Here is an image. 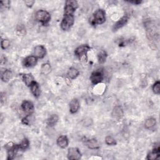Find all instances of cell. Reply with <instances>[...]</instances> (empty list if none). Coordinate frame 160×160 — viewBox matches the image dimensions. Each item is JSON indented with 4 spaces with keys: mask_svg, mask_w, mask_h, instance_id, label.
<instances>
[{
    "mask_svg": "<svg viewBox=\"0 0 160 160\" xmlns=\"http://www.w3.org/2000/svg\"><path fill=\"white\" fill-rule=\"evenodd\" d=\"M106 21V13L105 11L100 9L98 10L93 15V19L91 21V24L95 26L96 25H101Z\"/></svg>",
    "mask_w": 160,
    "mask_h": 160,
    "instance_id": "obj_1",
    "label": "cell"
},
{
    "mask_svg": "<svg viewBox=\"0 0 160 160\" xmlns=\"http://www.w3.org/2000/svg\"><path fill=\"white\" fill-rule=\"evenodd\" d=\"M5 148L7 150L8 152V158L7 159L11 160L13 159L16 155L17 154L18 151L20 150L19 145L14 144L12 142H10L7 143L5 146Z\"/></svg>",
    "mask_w": 160,
    "mask_h": 160,
    "instance_id": "obj_2",
    "label": "cell"
},
{
    "mask_svg": "<svg viewBox=\"0 0 160 160\" xmlns=\"http://www.w3.org/2000/svg\"><path fill=\"white\" fill-rule=\"evenodd\" d=\"M75 22L74 16L71 15H64V17L61 23V28L64 31H68L73 27Z\"/></svg>",
    "mask_w": 160,
    "mask_h": 160,
    "instance_id": "obj_3",
    "label": "cell"
},
{
    "mask_svg": "<svg viewBox=\"0 0 160 160\" xmlns=\"http://www.w3.org/2000/svg\"><path fill=\"white\" fill-rule=\"evenodd\" d=\"M36 19L38 21L41 23L43 25L45 26L50 22L51 16L47 11L39 10L36 13Z\"/></svg>",
    "mask_w": 160,
    "mask_h": 160,
    "instance_id": "obj_4",
    "label": "cell"
},
{
    "mask_svg": "<svg viewBox=\"0 0 160 160\" xmlns=\"http://www.w3.org/2000/svg\"><path fill=\"white\" fill-rule=\"evenodd\" d=\"M78 7V4L75 0H68L66 2L64 6V15H73V13Z\"/></svg>",
    "mask_w": 160,
    "mask_h": 160,
    "instance_id": "obj_5",
    "label": "cell"
},
{
    "mask_svg": "<svg viewBox=\"0 0 160 160\" xmlns=\"http://www.w3.org/2000/svg\"><path fill=\"white\" fill-rule=\"evenodd\" d=\"M68 158L70 160H78L81 158V153L77 148H70L68 151Z\"/></svg>",
    "mask_w": 160,
    "mask_h": 160,
    "instance_id": "obj_6",
    "label": "cell"
},
{
    "mask_svg": "<svg viewBox=\"0 0 160 160\" xmlns=\"http://www.w3.org/2000/svg\"><path fill=\"white\" fill-rule=\"evenodd\" d=\"M91 50V48L89 47L88 45H82L77 48L75 50V55L79 58L80 59H81L84 56H86L87 53Z\"/></svg>",
    "mask_w": 160,
    "mask_h": 160,
    "instance_id": "obj_7",
    "label": "cell"
},
{
    "mask_svg": "<svg viewBox=\"0 0 160 160\" xmlns=\"http://www.w3.org/2000/svg\"><path fill=\"white\" fill-rule=\"evenodd\" d=\"M103 80V73L102 71L96 70L92 73L90 76V80L93 84H97L101 83Z\"/></svg>",
    "mask_w": 160,
    "mask_h": 160,
    "instance_id": "obj_8",
    "label": "cell"
},
{
    "mask_svg": "<svg viewBox=\"0 0 160 160\" xmlns=\"http://www.w3.org/2000/svg\"><path fill=\"white\" fill-rule=\"evenodd\" d=\"M46 54H47V50H46L45 47L43 45H38L34 49V55L37 58H43Z\"/></svg>",
    "mask_w": 160,
    "mask_h": 160,
    "instance_id": "obj_9",
    "label": "cell"
},
{
    "mask_svg": "<svg viewBox=\"0 0 160 160\" xmlns=\"http://www.w3.org/2000/svg\"><path fill=\"white\" fill-rule=\"evenodd\" d=\"M128 19H129V16L128 14H126L124 16H123L118 21H117L116 23L114 25L113 28V31H117L118 30L124 27L128 23Z\"/></svg>",
    "mask_w": 160,
    "mask_h": 160,
    "instance_id": "obj_10",
    "label": "cell"
},
{
    "mask_svg": "<svg viewBox=\"0 0 160 160\" xmlns=\"http://www.w3.org/2000/svg\"><path fill=\"white\" fill-rule=\"evenodd\" d=\"M21 108L28 115H31L34 112V105L30 101H24L21 105Z\"/></svg>",
    "mask_w": 160,
    "mask_h": 160,
    "instance_id": "obj_11",
    "label": "cell"
},
{
    "mask_svg": "<svg viewBox=\"0 0 160 160\" xmlns=\"http://www.w3.org/2000/svg\"><path fill=\"white\" fill-rule=\"evenodd\" d=\"M111 115L113 118L119 120L123 117L124 112L121 107H120V106H117L114 108Z\"/></svg>",
    "mask_w": 160,
    "mask_h": 160,
    "instance_id": "obj_12",
    "label": "cell"
},
{
    "mask_svg": "<svg viewBox=\"0 0 160 160\" xmlns=\"http://www.w3.org/2000/svg\"><path fill=\"white\" fill-rule=\"evenodd\" d=\"M37 58L35 57V56H30L27 57L24 61H23V65L25 67L30 68V67H33L35 66L37 63Z\"/></svg>",
    "mask_w": 160,
    "mask_h": 160,
    "instance_id": "obj_13",
    "label": "cell"
},
{
    "mask_svg": "<svg viewBox=\"0 0 160 160\" xmlns=\"http://www.w3.org/2000/svg\"><path fill=\"white\" fill-rule=\"evenodd\" d=\"M30 89L31 91V93H33V95H34L35 97L38 98L39 96L40 93H41V91H40L39 86L38 83H36V81H34L32 83V84L30 85Z\"/></svg>",
    "mask_w": 160,
    "mask_h": 160,
    "instance_id": "obj_14",
    "label": "cell"
},
{
    "mask_svg": "<svg viewBox=\"0 0 160 160\" xmlns=\"http://www.w3.org/2000/svg\"><path fill=\"white\" fill-rule=\"evenodd\" d=\"M69 144V141L66 136H60L57 140V145L61 148H66Z\"/></svg>",
    "mask_w": 160,
    "mask_h": 160,
    "instance_id": "obj_15",
    "label": "cell"
},
{
    "mask_svg": "<svg viewBox=\"0 0 160 160\" xmlns=\"http://www.w3.org/2000/svg\"><path fill=\"white\" fill-rule=\"evenodd\" d=\"M86 140H84V143L86 145V146L91 150H95L99 148V145L95 139H85Z\"/></svg>",
    "mask_w": 160,
    "mask_h": 160,
    "instance_id": "obj_16",
    "label": "cell"
},
{
    "mask_svg": "<svg viewBox=\"0 0 160 160\" xmlns=\"http://www.w3.org/2000/svg\"><path fill=\"white\" fill-rule=\"evenodd\" d=\"M80 103L77 99H73L70 103V111L71 113H76L80 108Z\"/></svg>",
    "mask_w": 160,
    "mask_h": 160,
    "instance_id": "obj_17",
    "label": "cell"
},
{
    "mask_svg": "<svg viewBox=\"0 0 160 160\" xmlns=\"http://www.w3.org/2000/svg\"><path fill=\"white\" fill-rule=\"evenodd\" d=\"M159 150L160 149H159V146L153 149V150L148 154L147 159L154 160V159H158L160 156L159 155L160 154V150Z\"/></svg>",
    "mask_w": 160,
    "mask_h": 160,
    "instance_id": "obj_18",
    "label": "cell"
},
{
    "mask_svg": "<svg viewBox=\"0 0 160 160\" xmlns=\"http://www.w3.org/2000/svg\"><path fill=\"white\" fill-rule=\"evenodd\" d=\"M22 79H23V82L25 83V84L28 86H30V85L34 81L33 76L30 73L23 74L22 76Z\"/></svg>",
    "mask_w": 160,
    "mask_h": 160,
    "instance_id": "obj_19",
    "label": "cell"
},
{
    "mask_svg": "<svg viewBox=\"0 0 160 160\" xmlns=\"http://www.w3.org/2000/svg\"><path fill=\"white\" fill-rule=\"evenodd\" d=\"M79 74H80V72L75 68H70L67 73L68 76L72 80H74V79L76 78L78 76Z\"/></svg>",
    "mask_w": 160,
    "mask_h": 160,
    "instance_id": "obj_20",
    "label": "cell"
},
{
    "mask_svg": "<svg viewBox=\"0 0 160 160\" xmlns=\"http://www.w3.org/2000/svg\"><path fill=\"white\" fill-rule=\"evenodd\" d=\"M12 76H13L12 72L9 70H6L2 73L1 78L3 81L8 82L10 80V79L12 78Z\"/></svg>",
    "mask_w": 160,
    "mask_h": 160,
    "instance_id": "obj_21",
    "label": "cell"
},
{
    "mask_svg": "<svg viewBox=\"0 0 160 160\" xmlns=\"http://www.w3.org/2000/svg\"><path fill=\"white\" fill-rule=\"evenodd\" d=\"M51 71V68L49 63H44L41 68V72L44 75H48Z\"/></svg>",
    "mask_w": 160,
    "mask_h": 160,
    "instance_id": "obj_22",
    "label": "cell"
},
{
    "mask_svg": "<svg viewBox=\"0 0 160 160\" xmlns=\"http://www.w3.org/2000/svg\"><path fill=\"white\" fill-rule=\"evenodd\" d=\"M156 124V119L151 118H148L146 120L145 123V127L146 129H152L153 128H154Z\"/></svg>",
    "mask_w": 160,
    "mask_h": 160,
    "instance_id": "obj_23",
    "label": "cell"
},
{
    "mask_svg": "<svg viewBox=\"0 0 160 160\" xmlns=\"http://www.w3.org/2000/svg\"><path fill=\"white\" fill-rule=\"evenodd\" d=\"M59 118L57 115H52L48 120H47V125L50 126H55L57 122L58 121Z\"/></svg>",
    "mask_w": 160,
    "mask_h": 160,
    "instance_id": "obj_24",
    "label": "cell"
},
{
    "mask_svg": "<svg viewBox=\"0 0 160 160\" xmlns=\"http://www.w3.org/2000/svg\"><path fill=\"white\" fill-rule=\"evenodd\" d=\"M108 55H107V53L105 51H101L98 55V61H99V63L100 64H103L105 62L106 59V58H107Z\"/></svg>",
    "mask_w": 160,
    "mask_h": 160,
    "instance_id": "obj_25",
    "label": "cell"
},
{
    "mask_svg": "<svg viewBox=\"0 0 160 160\" xmlns=\"http://www.w3.org/2000/svg\"><path fill=\"white\" fill-rule=\"evenodd\" d=\"M19 145V148L21 150L25 151L28 148L29 145H30V142L27 138H25L23 140V141Z\"/></svg>",
    "mask_w": 160,
    "mask_h": 160,
    "instance_id": "obj_26",
    "label": "cell"
},
{
    "mask_svg": "<svg viewBox=\"0 0 160 160\" xmlns=\"http://www.w3.org/2000/svg\"><path fill=\"white\" fill-rule=\"evenodd\" d=\"M105 142L108 145H117L116 140L111 136H108L106 137Z\"/></svg>",
    "mask_w": 160,
    "mask_h": 160,
    "instance_id": "obj_27",
    "label": "cell"
},
{
    "mask_svg": "<svg viewBox=\"0 0 160 160\" xmlns=\"http://www.w3.org/2000/svg\"><path fill=\"white\" fill-rule=\"evenodd\" d=\"M153 91L156 95H159L160 93V82L159 81H156L153 86Z\"/></svg>",
    "mask_w": 160,
    "mask_h": 160,
    "instance_id": "obj_28",
    "label": "cell"
},
{
    "mask_svg": "<svg viewBox=\"0 0 160 160\" xmlns=\"http://www.w3.org/2000/svg\"><path fill=\"white\" fill-rule=\"evenodd\" d=\"M1 46H2V49L6 50L7 48H9V47L10 46V42L8 39H3L1 42Z\"/></svg>",
    "mask_w": 160,
    "mask_h": 160,
    "instance_id": "obj_29",
    "label": "cell"
},
{
    "mask_svg": "<svg viewBox=\"0 0 160 160\" xmlns=\"http://www.w3.org/2000/svg\"><path fill=\"white\" fill-rule=\"evenodd\" d=\"M11 2L10 1H2L0 2V5H1V9H8L10 7Z\"/></svg>",
    "mask_w": 160,
    "mask_h": 160,
    "instance_id": "obj_30",
    "label": "cell"
},
{
    "mask_svg": "<svg viewBox=\"0 0 160 160\" xmlns=\"http://www.w3.org/2000/svg\"><path fill=\"white\" fill-rule=\"evenodd\" d=\"M30 116V115H28L27 117H26L22 119V123L23 124L26 125H30V119H29Z\"/></svg>",
    "mask_w": 160,
    "mask_h": 160,
    "instance_id": "obj_31",
    "label": "cell"
},
{
    "mask_svg": "<svg viewBox=\"0 0 160 160\" xmlns=\"http://www.w3.org/2000/svg\"><path fill=\"white\" fill-rule=\"evenodd\" d=\"M25 3L28 8H31L35 3V1H32V0H27V1L25 2Z\"/></svg>",
    "mask_w": 160,
    "mask_h": 160,
    "instance_id": "obj_32",
    "label": "cell"
},
{
    "mask_svg": "<svg viewBox=\"0 0 160 160\" xmlns=\"http://www.w3.org/2000/svg\"><path fill=\"white\" fill-rule=\"evenodd\" d=\"M6 101V96H5V94L3 93H1V103L2 105H3L4 103H5Z\"/></svg>",
    "mask_w": 160,
    "mask_h": 160,
    "instance_id": "obj_33",
    "label": "cell"
},
{
    "mask_svg": "<svg viewBox=\"0 0 160 160\" xmlns=\"http://www.w3.org/2000/svg\"><path fill=\"white\" fill-rule=\"evenodd\" d=\"M129 3H133L134 5H140L142 3V1H129V2H127Z\"/></svg>",
    "mask_w": 160,
    "mask_h": 160,
    "instance_id": "obj_34",
    "label": "cell"
},
{
    "mask_svg": "<svg viewBox=\"0 0 160 160\" xmlns=\"http://www.w3.org/2000/svg\"><path fill=\"white\" fill-rule=\"evenodd\" d=\"M6 62V58L5 56H2V58H1V64H5Z\"/></svg>",
    "mask_w": 160,
    "mask_h": 160,
    "instance_id": "obj_35",
    "label": "cell"
}]
</instances>
